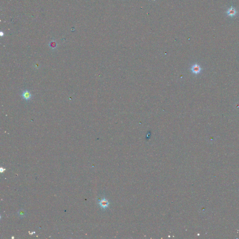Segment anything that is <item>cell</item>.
<instances>
[{
	"instance_id": "cell-4",
	"label": "cell",
	"mask_w": 239,
	"mask_h": 239,
	"mask_svg": "<svg viewBox=\"0 0 239 239\" xmlns=\"http://www.w3.org/2000/svg\"><path fill=\"white\" fill-rule=\"evenodd\" d=\"M227 13L228 16H231V17H233L237 14V11L235 8H234L233 7H232L228 9V10L227 12Z\"/></svg>"
},
{
	"instance_id": "cell-3",
	"label": "cell",
	"mask_w": 239,
	"mask_h": 239,
	"mask_svg": "<svg viewBox=\"0 0 239 239\" xmlns=\"http://www.w3.org/2000/svg\"><path fill=\"white\" fill-rule=\"evenodd\" d=\"M99 205L103 209H106V208H107L108 206V205L109 204L107 200H106L105 198H103V199H102L100 200V201L99 202Z\"/></svg>"
},
{
	"instance_id": "cell-1",
	"label": "cell",
	"mask_w": 239,
	"mask_h": 239,
	"mask_svg": "<svg viewBox=\"0 0 239 239\" xmlns=\"http://www.w3.org/2000/svg\"><path fill=\"white\" fill-rule=\"evenodd\" d=\"M21 96L22 99H23L25 101H30L32 97V95L30 91L27 89L23 90L22 92V93Z\"/></svg>"
},
{
	"instance_id": "cell-5",
	"label": "cell",
	"mask_w": 239,
	"mask_h": 239,
	"mask_svg": "<svg viewBox=\"0 0 239 239\" xmlns=\"http://www.w3.org/2000/svg\"><path fill=\"white\" fill-rule=\"evenodd\" d=\"M50 47L52 49H55L57 47V44L55 43L51 42L50 44Z\"/></svg>"
},
{
	"instance_id": "cell-2",
	"label": "cell",
	"mask_w": 239,
	"mask_h": 239,
	"mask_svg": "<svg viewBox=\"0 0 239 239\" xmlns=\"http://www.w3.org/2000/svg\"><path fill=\"white\" fill-rule=\"evenodd\" d=\"M191 72L194 74H198L201 71V68L197 64H193L190 68Z\"/></svg>"
}]
</instances>
